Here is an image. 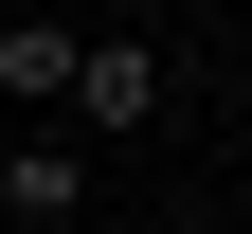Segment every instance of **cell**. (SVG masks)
<instances>
[{
  "label": "cell",
  "mask_w": 252,
  "mask_h": 234,
  "mask_svg": "<svg viewBox=\"0 0 252 234\" xmlns=\"http://www.w3.org/2000/svg\"><path fill=\"white\" fill-rule=\"evenodd\" d=\"M54 108H72V126H162L180 90H162V54H144V36H72V90H54Z\"/></svg>",
  "instance_id": "cell-1"
},
{
  "label": "cell",
  "mask_w": 252,
  "mask_h": 234,
  "mask_svg": "<svg viewBox=\"0 0 252 234\" xmlns=\"http://www.w3.org/2000/svg\"><path fill=\"white\" fill-rule=\"evenodd\" d=\"M0 216H18V234H90V144L18 126V144H0Z\"/></svg>",
  "instance_id": "cell-2"
},
{
  "label": "cell",
  "mask_w": 252,
  "mask_h": 234,
  "mask_svg": "<svg viewBox=\"0 0 252 234\" xmlns=\"http://www.w3.org/2000/svg\"><path fill=\"white\" fill-rule=\"evenodd\" d=\"M0 90L54 108V90H72V18H0Z\"/></svg>",
  "instance_id": "cell-3"
}]
</instances>
